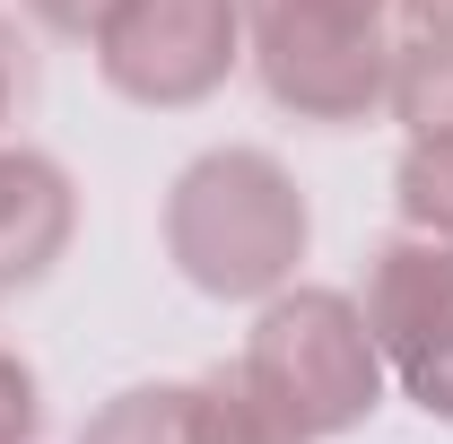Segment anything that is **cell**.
I'll use <instances>...</instances> for the list:
<instances>
[{
	"label": "cell",
	"mask_w": 453,
	"mask_h": 444,
	"mask_svg": "<svg viewBox=\"0 0 453 444\" xmlns=\"http://www.w3.org/2000/svg\"><path fill=\"white\" fill-rule=\"evenodd\" d=\"M314 244V210L271 149H201L166 183V262L219 305L280 296Z\"/></svg>",
	"instance_id": "obj_1"
},
{
	"label": "cell",
	"mask_w": 453,
	"mask_h": 444,
	"mask_svg": "<svg viewBox=\"0 0 453 444\" xmlns=\"http://www.w3.org/2000/svg\"><path fill=\"white\" fill-rule=\"evenodd\" d=\"M253 392L280 410L305 444H332L349 427H366L384 410V348L366 332V305L349 287H314V279H288L280 296H262L244 357H235Z\"/></svg>",
	"instance_id": "obj_2"
},
{
	"label": "cell",
	"mask_w": 453,
	"mask_h": 444,
	"mask_svg": "<svg viewBox=\"0 0 453 444\" xmlns=\"http://www.w3.org/2000/svg\"><path fill=\"white\" fill-rule=\"evenodd\" d=\"M262 96L314 131H349L393 105V0H235Z\"/></svg>",
	"instance_id": "obj_3"
},
{
	"label": "cell",
	"mask_w": 453,
	"mask_h": 444,
	"mask_svg": "<svg viewBox=\"0 0 453 444\" xmlns=\"http://www.w3.org/2000/svg\"><path fill=\"white\" fill-rule=\"evenodd\" d=\"M88 53L122 105L183 113V105H210L235 79L244 9L235 0H113V18L96 27Z\"/></svg>",
	"instance_id": "obj_4"
},
{
	"label": "cell",
	"mask_w": 453,
	"mask_h": 444,
	"mask_svg": "<svg viewBox=\"0 0 453 444\" xmlns=\"http://www.w3.org/2000/svg\"><path fill=\"white\" fill-rule=\"evenodd\" d=\"M366 332L384 348V375H393L427 418L453 427V244L436 235H384L366 253Z\"/></svg>",
	"instance_id": "obj_5"
},
{
	"label": "cell",
	"mask_w": 453,
	"mask_h": 444,
	"mask_svg": "<svg viewBox=\"0 0 453 444\" xmlns=\"http://www.w3.org/2000/svg\"><path fill=\"white\" fill-rule=\"evenodd\" d=\"M79 235V192L61 157L27 149V140H0V296H27L44 287L53 262Z\"/></svg>",
	"instance_id": "obj_6"
},
{
	"label": "cell",
	"mask_w": 453,
	"mask_h": 444,
	"mask_svg": "<svg viewBox=\"0 0 453 444\" xmlns=\"http://www.w3.org/2000/svg\"><path fill=\"white\" fill-rule=\"evenodd\" d=\"M192 444H305V436L253 392L244 366H210L192 384Z\"/></svg>",
	"instance_id": "obj_7"
},
{
	"label": "cell",
	"mask_w": 453,
	"mask_h": 444,
	"mask_svg": "<svg viewBox=\"0 0 453 444\" xmlns=\"http://www.w3.org/2000/svg\"><path fill=\"white\" fill-rule=\"evenodd\" d=\"M79 444H192V384H131L79 427Z\"/></svg>",
	"instance_id": "obj_8"
},
{
	"label": "cell",
	"mask_w": 453,
	"mask_h": 444,
	"mask_svg": "<svg viewBox=\"0 0 453 444\" xmlns=\"http://www.w3.org/2000/svg\"><path fill=\"white\" fill-rule=\"evenodd\" d=\"M393 201H401V226H410V235L453 244V131H445V140H410V149H401Z\"/></svg>",
	"instance_id": "obj_9"
},
{
	"label": "cell",
	"mask_w": 453,
	"mask_h": 444,
	"mask_svg": "<svg viewBox=\"0 0 453 444\" xmlns=\"http://www.w3.org/2000/svg\"><path fill=\"white\" fill-rule=\"evenodd\" d=\"M393 113L410 140H445L453 131V44H401L393 61Z\"/></svg>",
	"instance_id": "obj_10"
},
{
	"label": "cell",
	"mask_w": 453,
	"mask_h": 444,
	"mask_svg": "<svg viewBox=\"0 0 453 444\" xmlns=\"http://www.w3.org/2000/svg\"><path fill=\"white\" fill-rule=\"evenodd\" d=\"M35 427H44V384L18 348H0V444H35Z\"/></svg>",
	"instance_id": "obj_11"
},
{
	"label": "cell",
	"mask_w": 453,
	"mask_h": 444,
	"mask_svg": "<svg viewBox=\"0 0 453 444\" xmlns=\"http://www.w3.org/2000/svg\"><path fill=\"white\" fill-rule=\"evenodd\" d=\"M27 105H35V44L18 35V18H0V140L27 122Z\"/></svg>",
	"instance_id": "obj_12"
},
{
	"label": "cell",
	"mask_w": 453,
	"mask_h": 444,
	"mask_svg": "<svg viewBox=\"0 0 453 444\" xmlns=\"http://www.w3.org/2000/svg\"><path fill=\"white\" fill-rule=\"evenodd\" d=\"M27 18L61 35V44H96V27L113 18V0H27Z\"/></svg>",
	"instance_id": "obj_13"
},
{
	"label": "cell",
	"mask_w": 453,
	"mask_h": 444,
	"mask_svg": "<svg viewBox=\"0 0 453 444\" xmlns=\"http://www.w3.org/2000/svg\"><path fill=\"white\" fill-rule=\"evenodd\" d=\"M401 44H453V0H393Z\"/></svg>",
	"instance_id": "obj_14"
}]
</instances>
